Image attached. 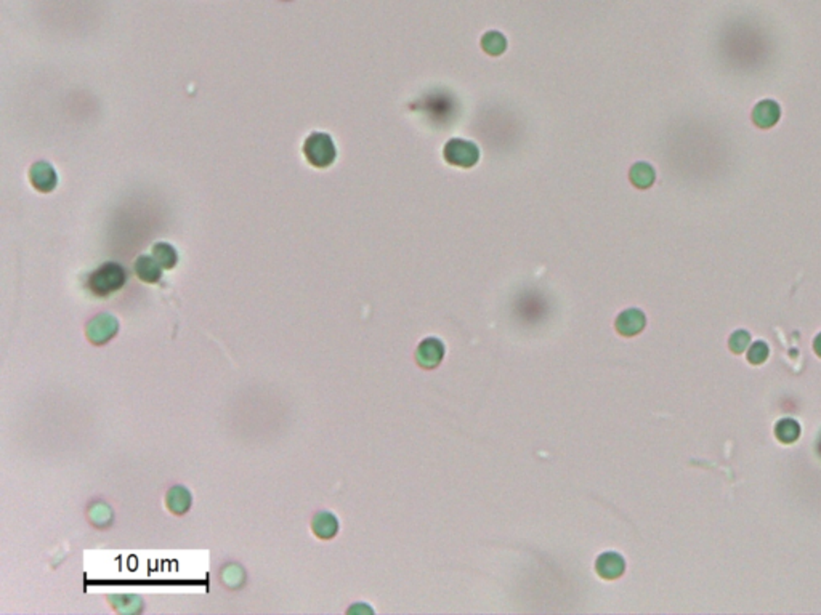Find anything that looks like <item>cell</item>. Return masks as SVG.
<instances>
[{"label": "cell", "instance_id": "6da1fadb", "mask_svg": "<svg viewBox=\"0 0 821 615\" xmlns=\"http://www.w3.org/2000/svg\"><path fill=\"white\" fill-rule=\"evenodd\" d=\"M126 271L121 264L117 263H104L100 268H97L89 278V288L90 292L97 295V297H108V295L114 293L122 288L126 284Z\"/></svg>", "mask_w": 821, "mask_h": 615}, {"label": "cell", "instance_id": "7a4b0ae2", "mask_svg": "<svg viewBox=\"0 0 821 615\" xmlns=\"http://www.w3.org/2000/svg\"><path fill=\"white\" fill-rule=\"evenodd\" d=\"M304 154L307 161L310 162L313 167L326 169L334 164L337 157V149L331 135L323 132H314L305 141Z\"/></svg>", "mask_w": 821, "mask_h": 615}, {"label": "cell", "instance_id": "3957f363", "mask_svg": "<svg viewBox=\"0 0 821 615\" xmlns=\"http://www.w3.org/2000/svg\"><path fill=\"white\" fill-rule=\"evenodd\" d=\"M444 161L451 165L462 169H470L480 159L478 146L472 143V141L453 138L449 140L443 149Z\"/></svg>", "mask_w": 821, "mask_h": 615}, {"label": "cell", "instance_id": "277c9868", "mask_svg": "<svg viewBox=\"0 0 821 615\" xmlns=\"http://www.w3.org/2000/svg\"><path fill=\"white\" fill-rule=\"evenodd\" d=\"M117 330H119V322L114 316L103 312V315L95 316L85 327V335L87 340L94 343L95 346H101V344L108 343L111 338H114Z\"/></svg>", "mask_w": 821, "mask_h": 615}, {"label": "cell", "instance_id": "5b68a950", "mask_svg": "<svg viewBox=\"0 0 821 615\" xmlns=\"http://www.w3.org/2000/svg\"><path fill=\"white\" fill-rule=\"evenodd\" d=\"M444 358V344L438 338H425L419 343L416 361L422 368H435L441 364Z\"/></svg>", "mask_w": 821, "mask_h": 615}, {"label": "cell", "instance_id": "8992f818", "mask_svg": "<svg viewBox=\"0 0 821 615\" xmlns=\"http://www.w3.org/2000/svg\"><path fill=\"white\" fill-rule=\"evenodd\" d=\"M597 574L602 577L603 580H616L624 574L626 561L619 553L616 551H605L595 561Z\"/></svg>", "mask_w": 821, "mask_h": 615}, {"label": "cell", "instance_id": "52a82bcc", "mask_svg": "<svg viewBox=\"0 0 821 615\" xmlns=\"http://www.w3.org/2000/svg\"><path fill=\"white\" fill-rule=\"evenodd\" d=\"M646 325V317L644 312L637 308H629V310L622 311L615 322L616 330L619 332L622 337H634L639 335Z\"/></svg>", "mask_w": 821, "mask_h": 615}, {"label": "cell", "instance_id": "ba28073f", "mask_svg": "<svg viewBox=\"0 0 821 615\" xmlns=\"http://www.w3.org/2000/svg\"><path fill=\"white\" fill-rule=\"evenodd\" d=\"M29 178L33 186L40 193H52L58 183L57 171L48 162H35L29 171Z\"/></svg>", "mask_w": 821, "mask_h": 615}, {"label": "cell", "instance_id": "9c48e42d", "mask_svg": "<svg viewBox=\"0 0 821 615\" xmlns=\"http://www.w3.org/2000/svg\"><path fill=\"white\" fill-rule=\"evenodd\" d=\"M781 118L780 104L773 100H764L757 103L752 109V122L759 128H771L778 124Z\"/></svg>", "mask_w": 821, "mask_h": 615}, {"label": "cell", "instance_id": "30bf717a", "mask_svg": "<svg viewBox=\"0 0 821 615\" xmlns=\"http://www.w3.org/2000/svg\"><path fill=\"white\" fill-rule=\"evenodd\" d=\"M312 531L321 540L334 538L338 532V519L329 512H319L312 521Z\"/></svg>", "mask_w": 821, "mask_h": 615}, {"label": "cell", "instance_id": "8fae6325", "mask_svg": "<svg viewBox=\"0 0 821 615\" xmlns=\"http://www.w3.org/2000/svg\"><path fill=\"white\" fill-rule=\"evenodd\" d=\"M191 503H193V497H191L189 490L187 487H183V485H175V487H172L167 492V495H165V505H167L170 512L177 516L188 513Z\"/></svg>", "mask_w": 821, "mask_h": 615}, {"label": "cell", "instance_id": "7c38bea8", "mask_svg": "<svg viewBox=\"0 0 821 615\" xmlns=\"http://www.w3.org/2000/svg\"><path fill=\"white\" fill-rule=\"evenodd\" d=\"M135 273L138 278L148 282V284H156L162 278V266L158 263L154 256L141 255L137 261H135Z\"/></svg>", "mask_w": 821, "mask_h": 615}, {"label": "cell", "instance_id": "4fadbf2b", "mask_svg": "<svg viewBox=\"0 0 821 615\" xmlns=\"http://www.w3.org/2000/svg\"><path fill=\"white\" fill-rule=\"evenodd\" d=\"M629 178H631V183L634 184L635 188L648 189V188L653 186L656 175H654V170L650 164L639 162V164L634 165L631 171H629Z\"/></svg>", "mask_w": 821, "mask_h": 615}, {"label": "cell", "instance_id": "5bb4252c", "mask_svg": "<svg viewBox=\"0 0 821 615\" xmlns=\"http://www.w3.org/2000/svg\"><path fill=\"white\" fill-rule=\"evenodd\" d=\"M775 436L783 444H791V442L798 441L800 436L799 423L793 420V418H783V420L776 423Z\"/></svg>", "mask_w": 821, "mask_h": 615}, {"label": "cell", "instance_id": "9a60e30c", "mask_svg": "<svg viewBox=\"0 0 821 615\" xmlns=\"http://www.w3.org/2000/svg\"><path fill=\"white\" fill-rule=\"evenodd\" d=\"M481 47L491 57H499L507 48V39L501 33H497V30H490L481 39Z\"/></svg>", "mask_w": 821, "mask_h": 615}, {"label": "cell", "instance_id": "2e32d148", "mask_svg": "<svg viewBox=\"0 0 821 615\" xmlns=\"http://www.w3.org/2000/svg\"><path fill=\"white\" fill-rule=\"evenodd\" d=\"M153 256L156 258L160 266L165 269H172L178 261L177 250L167 242H158L153 247Z\"/></svg>", "mask_w": 821, "mask_h": 615}, {"label": "cell", "instance_id": "e0dca14e", "mask_svg": "<svg viewBox=\"0 0 821 615\" xmlns=\"http://www.w3.org/2000/svg\"><path fill=\"white\" fill-rule=\"evenodd\" d=\"M768 353L770 349L767 346V343L765 342H756L752 346H749V351H748V361L751 364L759 366V364H764L765 361L768 358Z\"/></svg>", "mask_w": 821, "mask_h": 615}, {"label": "cell", "instance_id": "ac0fdd59", "mask_svg": "<svg viewBox=\"0 0 821 615\" xmlns=\"http://www.w3.org/2000/svg\"><path fill=\"white\" fill-rule=\"evenodd\" d=\"M135 598H137V596L117 594V596H114V598H109V599L114 601V602H111V606H113V607L116 609V611H121L122 606H126V607H124V614H126V612H131V611H132V612L138 611V607L141 606V601L137 599L135 602H131V601H133Z\"/></svg>", "mask_w": 821, "mask_h": 615}, {"label": "cell", "instance_id": "d6986e66", "mask_svg": "<svg viewBox=\"0 0 821 615\" xmlns=\"http://www.w3.org/2000/svg\"><path fill=\"white\" fill-rule=\"evenodd\" d=\"M751 343V335L746 330H737L730 337V349L733 353L742 354L748 349Z\"/></svg>", "mask_w": 821, "mask_h": 615}, {"label": "cell", "instance_id": "ffe728a7", "mask_svg": "<svg viewBox=\"0 0 821 615\" xmlns=\"http://www.w3.org/2000/svg\"><path fill=\"white\" fill-rule=\"evenodd\" d=\"M813 349H815V353H817V354L820 356V358H821V334H818L817 338H815Z\"/></svg>", "mask_w": 821, "mask_h": 615}]
</instances>
